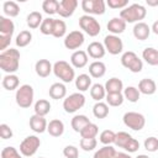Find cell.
Segmentation results:
<instances>
[{"label": "cell", "instance_id": "obj_1", "mask_svg": "<svg viewBox=\"0 0 158 158\" xmlns=\"http://www.w3.org/2000/svg\"><path fill=\"white\" fill-rule=\"evenodd\" d=\"M20 52L15 48H9L0 53V68L7 73L14 74L20 67Z\"/></svg>", "mask_w": 158, "mask_h": 158}, {"label": "cell", "instance_id": "obj_2", "mask_svg": "<svg viewBox=\"0 0 158 158\" xmlns=\"http://www.w3.org/2000/svg\"><path fill=\"white\" fill-rule=\"evenodd\" d=\"M147 15V10L143 5L141 4H132L125 7L123 10L120 11V17L126 22V23H133V22H141Z\"/></svg>", "mask_w": 158, "mask_h": 158}, {"label": "cell", "instance_id": "obj_3", "mask_svg": "<svg viewBox=\"0 0 158 158\" xmlns=\"http://www.w3.org/2000/svg\"><path fill=\"white\" fill-rule=\"evenodd\" d=\"M14 32H15V23L12 22V20L5 16H0V49L1 52L7 49Z\"/></svg>", "mask_w": 158, "mask_h": 158}, {"label": "cell", "instance_id": "obj_4", "mask_svg": "<svg viewBox=\"0 0 158 158\" xmlns=\"http://www.w3.org/2000/svg\"><path fill=\"white\" fill-rule=\"evenodd\" d=\"M115 144L118 148H122L123 151H126L127 153H135L139 148V142L125 131H120L116 133Z\"/></svg>", "mask_w": 158, "mask_h": 158}, {"label": "cell", "instance_id": "obj_5", "mask_svg": "<svg viewBox=\"0 0 158 158\" xmlns=\"http://www.w3.org/2000/svg\"><path fill=\"white\" fill-rule=\"evenodd\" d=\"M53 73L63 83H72L75 79V72L72 64L65 60H58L53 64Z\"/></svg>", "mask_w": 158, "mask_h": 158}, {"label": "cell", "instance_id": "obj_6", "mask_svg": "<svg viewBox=\"0 0 158 158\" xmlns=\"http://www.w3.org/2000/svg\"><path fill=\"white\" fill-rule=\"evenodd\" d=\"M33 96H35L33 88L30 84H23L16 90L15 100H16V104L20 107L28 109L33 102Z\"/></svg>", "mask_w": 158, "mask_h": 158}, {"label": "cell", "instance_id": "obj_7", "mask_svg": "<svg viewBox=\"0 0 158 158\" xmlns=\"http://www.w3.org/2000/svg\"><path fill=\"white\" fill-rule=\"evenodd\" d=\"M121 64L132 73H139L143 69L142 59H139V57L132 51H127L121 56Z\"/></svg>", "mask_w": 158, "mask_h": 158}, {"label": "cell", "instance_id": "obj_8", "mask_svg": "<svg viewBox=\"0 0 158 158\" xmlns=\"http://www.w3.org/2000/svg\"><path fill=\"white\" fill-rule=\"evenodd\" d=\"M79 27L90 37L98 36L101 31V26L99 21L90 15H83L79 17Z\"/></svg>", "mask_w": 158, "mask_h": 158}, {"label": "cell", "instance_id": "obj_9", "mask_svg": "<svg viewBox=\"0 0 158 158\" xmlns=\"http://www.w3.org/2000/svg\"><path fill=\"white\" fill-rule=\"evenodd\" d=\"M85 105V96L81 93H73L63 100V109L67 114H74Z\"/></svg>", "mask_w": 158, "mask_h": 158}, {"label": "cell", "instance_id": "obj_10", "mask_svg": "<svg viewBox=\"0 0 158 158\" xmlns=\"http://www.w3.org/2000/svg\"><path fill=\"white\" fill-rule=\"evenodd\" d=\"M122 121L125 123V126H127L128 128L133 130V131H141L144 125H146V117L136 111H128L123 115Z\"/></svg>", "mask_w": 158, "mask_h": 158}, {"label": "cell", "instance_id": "obj_11", "mask_svg": "<svg viewBox=\"0 0 158 158\" xmlns=\"http://www.w3.org/2000/svg\"><path fill=\"white\" fill-rule=\"evenodd\" d=\"M40 146H41V139L37 136H35V135L27 136L20 143V153L23 157H32L37 152Z\"/></svg>", "mask_w": 158, "mask_h": 158}, {"label": "cell", "instance_id": "obj_12", "mask_svg": "<svg viewBox=\"0 0 158 158\" xmlns=\"http://www.w3.org/2000/svg\"><path fill=\"white\" fill-rule=\"evenodd\" d=\"M106 2L104 0H83L81 9L85 15H104Z\"/></svg>", "mask_w": 158, "mask_h": 158}, {"label": "cell", "instance_id": "obj_13", "mask_svg": "<svg viewBox=\"0 0 158 158\" xmlns=\"http://www.w3.org/2000/svg\"><path fill=\"white\" fill-rule=\"evenodd\" d=\"M104 47H105L106 52H109L110 54L117 56L123 49V42L116 35H107L104 38Z\"/></svg>", "mask_w": 158, "mask_h": 158}, {"label": "cell", "instance_id": "obj_14", "mask_svg": "<svg viewBox=\"0 0 158 158\" xmlns=\"http://www.w3.org/2000/svg\"><path fill=\"white\" fill-rule=\"evenodd\" d=\"M85 38L81 31H72L64 37V47L67 49H78L79 47L83 46Z\"/></svg>", "mask_w": 158, "mask_h": 158}, {"label": "cell", "instance_id": "obj_15", "mask_svg": "<svg viewBox=\"0 0 158 158\" xmlns=\"http://www.w3.org/2000/svg\"><path fill=\"white\" fill-rule=\"evenodd\" d=\"M78 7V1L77 0H62L59 1V5H58V11L57 14L60 16V17H70L74 11L77 10Z\"/></svg>", "mask_w": 158, "mask_h": 158}, {"label": "cell", "instance_id": "obj_16", "mask_svg": "<svg viewBox=\"0 0 158 158\" xmlns=\"http://www.w3.org/2000/svg\"><path fill=\"white\" fill-rule=\"evenodd\" d=\"M47 121L44 118V116H40V115H32L30 117V128L36 132V133H43L44 131H47Z\"/></svg>", "mask_w": 158, "mask_h": 158}, {"label": "cell", "instance_id": "obj_17", "mask_svg": "<svg viewBox=\"0 0 158 158\" xmlns=\"http://www.w3.org/2000/svg\"><path fill=\"white\" fill-rule=\"evenodd\" d=\"M132 32H133V36H135L136 40H138V41H144V40H147V38L149 37V35H151V27H149L146 22L141 21V22L135 23Z\"/></svg>", "mask_w": 158, "mask_h": 158}, {"label": "cell", "instance_id": "obj_18", "mask_svg": "<svg viewBox=\"0 0 158 158\" xmlns=\"http://www.w3.org/2000/svg\"><path fill=\"white\" fill-rule=\"evenodd\" d=\"M86 53L89 54V57H91L93 59H101L104 58L105 53H106V49L104 47V43H100L98 41H94L91 42L88 48H86Z\"/></svg>", "mask_w": 158, "mask_h": 158}, {"label": "cell", "instance_id": "obj_19", "mask_svg": "<svg viewBox=\"0 0 158 158\" xmlns=\"http://www.w3.org/2000/svg\"><path fill=\"white\" fill-rule=\"evenodd\" d=\"M88 53L85 51L78 49L74 51L73 54L70 56V64L73 65V68H84L88 64Z\"/></svg>", "mask_w": 158, "mask_h": 158}, {"label": "cell", "instance_id": "obj_20", "mask_svg": "<svg viewBox=\"0 0 158 158\" xmlns=\"http://www.w3.org/2000/svg\"><path fill=\"white\" fill-rule=\"evenodd\" d=\"M36 74L41 78H47L53 72V65L48 59H40L35 64Z\"/></svg>", "mask_w": 158, "mask_h": 158}, {"label": "cell", "instance_id": "obj_21", "mask_svg": "<svg viewBox=\"0 0 158 158\" xmlns=\"http://www.w3.org/2000/svg\"><path fill=\"white\" fill-rule=\"evenodd\" d=\"M107 30L111 35H120L126 30V22L121 17H112L107 22Z\"/></svg>", "mask_w": 158, "mask_h": 158}, {"label": "cell", "instance_id": "obj_22", "mask_svg": "<svg viewBox=\"0 0 158 158\" xmlns=\"http://www.w3.org/2000/svg\"><path fill=\"white\" fill-rule=\"evenodd\" d=\"M138 90L141 94L144 95H153L157 90V84L153 79L151 78H144L142 80H139L138 83Z\"/></svg>", "mask_w": 158, "mask_h": 158}, {"label": "cell", "instance_id": "obj_23", "mask_svg": "<svg viewBox=\"0 0 158 158\" xmlns=\"http://www.w3.org/2000/svg\"><path fill=\"white\" fill-rule=\"evenodd\" d=\"M105 90H106V94H118V93H122V90L125 89L123 88V83L121 79L118 78H110L106 83H105Z\"/></svg>", "mask_w": 158, "mask_h": 158}, {"label": "cell", "instance_id": "obj_24", "mask_svg": "<svg viewBox=\"0 0 158 158\" xmlns=\"http://www.w3.org/2000/svg\"><path fill=\"white\" fill-rule=\"evenodd\" d=\"M48 94L52 99L54 100H60V99H65L67 95V88L63 83H53L49 86Z\"/></svg>", "mask_w": 158, "mask_h": 158}, {"label": "cell", "instance_id": "obj_25", "mask_svg": "<svg viewBox=\"0 0 158 158\" xmlns=\"http://www.w3.org/2000/svg\"><path fill=\"white\" fill-rule=\"evenodd\" d=\"M106 73V65L101 60H94L93 63L89 64V75L98 79L102 78Z\"/></svg>", "mask_w": 158, "mask_h": 158}, {"label": "cell", "instance_id": "obj_26", "mask_svg": "<svg viewBox=\"0 0 158 158\" xmlns=\"http://www.w3.org/2000/svg\"><path fill=\"white\" fill-rule=\"evenodd\" d=\"M47 132L52 137H60L63 135V132H64V123L59 118L51 120L48 126H47Z\"/></svg>", "mask_w": 158, "mask_h": 158}, {"label": "cell", "instance_id": "obj_27", "mask_svg": "<svg viewBox=\"0 0 158 158\" xmlns=\"http://www.w3.org/2000/svg\"><path fill=\"white\" fill-rule=\"evenodd\" d=\"M142 58L149 65H158V49L153 47H146L142 52Z\"/></svg>", "mask_w": 158, "mask_h": 158}, {"label": "cell", "instance_id": "obj_28", "mask_svg": "<svg viewBox=\"0 0 158 158\" xmlns=\"http://www.w3.org/2000/svg\"><path fill=\"white\" fill-rule=\"evenodd\" d=\"M75 86L79 93L89 90L91 88V77L89 74H79L75 78Z\"/></svg>", "mask_w": 158, "mask_h": 158}, {"label": "cell", "instance_id": "obj_29", "mask_svg": "<svg viewBox=\"0 0 158 158\" xmlns=\"http://www.w3.org/2000/svg\"><path fill=\"white\" fill-rule=\"evenodd\" d=\"M19 84H20V79L16 74H6L2 78V86L4 89L12 91V90H17L19 89Z\"/></svg>", "mask_w": 158, "mask_h": 158}, {"label": "cell", "instance_id": "obj_30", "mask_svg": "<svg viewBox=\"0 0 158 158\" xmlns=\"http://www.w3.org/2000/svg\"><path fill=\"white\" fill-rule=\"evenodd\" d=\"M43 20H44V19L42 17V14L38 12V11H32V12H30V14L27 15V17H26L27 26H28L30 28H32V30L38 28V27L42 25Z\"/></svg>", "mask_w": 158, "mask_h": 158}, {"label": "cell", "instance_id": "obj_31", "mask_svg": "<svg viewBox=\"0 0 158 158\" xmlns=\"http://www.w3.org/2000/svg\"><path fill=\"white\" fill-rule=\"evenodd\" d=\"M89 123H90V120H89L85 115H75V116L72 118V121H70L72 128H73L75 132H78V133H80V131H81L86 125H89Z\"/></svg>", "mask_w": 158, "mask_h": 158}, {"label": "cell", "instance_id": "obj_32", "mask_svg": "<svg viewBox=\"0 0 158 158\" xmlns=\"http://www.w3.org/2000/svg\"><path fill=\"white\" fill-rule=\"evenodd\" d=\"M35 114L36 115H40V116H46L47 114H49L51 111V104L48 100L46 99H40L35 102Z\"/></svg>", "mask_w": 158, "mask_h": 158}, {"label": "cell", "instance_id": "obj_33", "mask_svg": "<svg viewBox=\"0 0 158 158\" xmlns=\"http://www.w3.org/2000/svg\"><path fill=\"white\" fill-rule=\"evenodd\" d=\"M90 96H91V99H94L96 102L101 101L104 98H106L105 86L101 85V84H99V83L91 85V88H90Z\"/></svg>", "mask_w": 158, "mask_h": 158}, {"label": "cell", "instance_id": "obj_34", "mask_svg": "<svg viewBox=\"0 0 158 158\" xmlns=\"http://www.w3.org/2000/svg\"><path fill=\"white\" fill-rule=\"evenodd\" d=\"M4 14L10 19V17H16L20 14V6L15 1H5L2 5Z\"/></svg>", "mask_w": 158, "mask_h": 158}, {"label": "cell", "instance_id": "obj_35", "mask_svg": "<svg viewBox=\"0 0 158 158\" xmlns=\"http://www.w3.org/2000/svg\"><path fill=\"white\" fill-rule=\"evenodd\" d=\"M31 41H32V33H31L30 31H27V30H23V31H21V32L16 36L15 43H16L17 47L22 48V47L28 46V44L31 43Z\"/></svg>", "mask_w": 158, "mask_h": 158}, {"label": "cell", "instance_id": "obj_36", "mask_svg": "<svg viewBox=\"0 0 158 158\" xmlns=\"http://www.w3.org/2000/svg\"><path fill=\"white\" fill-rule=\"evenodd\" d=\"M93 115L96 118H105L109 115V105L106 102L99 101L93 106Z\"/></svg>", "mask_w": 158, "mask_h": 158}, {"label": "cell", "instance_id": "obj_37", "mask_svg": "<svg viewBox=\"0 0 158 158\" xmlns=\"http://www.w3.org/2000/svg\"><path fill=\"white\" fill-rule=\"evenodd\" d=\"M65 32H67V25H65V22H64L63 20L54 19L52 36L56 37V38H60V37L65 36Z\"/></svg>", "mask_w": 158, "mask_h": 158}, {"label": "cell", "instance_id": "obj_38", "mask_svg": "<svg viewBox=\"0 0 158 158\" xmlns=\"http://www.w3.org/2000/svg\"><path fill=\"white\" fill-rule=\"evenodd\" d=\"M99 133V127L98 125L90 122L89 125H86L81 131H80V137L81 138H95Z\"/></svg>", "mask_w": 158, "mask_h": 158}, {"label": "cell", "instance_id": "obj_39", "mask_svg": "<svg viewBox=\"0 0 158 158\" xmlns=\"http://www.w3.org/2000/svg\"><path fill=\"white\" fill-rule=\"evenodd\" d=\"M116 154V149L110 144V146H104L101 148H99L95 153L93 158H114Z\"/></svg>", "mask_w": 158, "mask_h": 158}, {"label": "cell", "instance_id": "obj_40", "mask_svg": "<svg viewBox=\"0 0 158 158\" xmlns=\"http://www.w3.org/2000/svg\"><path fill=\"white\" fill-rule=\"evenodd\" d=\"M122 94H123V98L126 100H128L130 102H137L138 99H139V95H141L138 88H136V86H127V88H125Z\"/></svg>", "mask_w": 158, "mask_h": 158}, {"label": "cell", "instance_id": "obj_41", "mask_svg": "<svg viewBox=\"0 0 158 158\" xmlns=\"http://www.w3.org/2000/svg\"><path fill=\"white\" fill-rule=\"evenodd\" d=\"M123 100H125V98H123L122 93H118V94H106V104L109 106H112V107L121 106Z\"/></svg>", "mask_w": 158, "mask_h": 158}, {"label": "cell", "instance_id": "obj_42", "mask_svg": "<svg viewBox=\"0 0 158 158\" xmlns=\"http://www.w3.org/2000/svg\"><path fill=\"white\" fill-rule=\"evenodd\" d=\"M115 138H116V133L112 130H104L99 136V141L105 146H110L111 143H115Z\"/></svg>", "mask_w": 158, "mask_h": 158}, {"label": "cell", "instance_id": "obj_43", "mask_svg": "<svg viewBox=\"0 0 158 158\" xmlns=\"http://www.w3.org/2000/svg\"><path fill=\"white\" fill-rule=\"evenodd\" d=\"M58 5H59V1L57 0H44L42 2V10L47 15H54L58 11Z\"/></svg>", "mask_w": 158, "mask_h": 158}, {"label": "cell", "instance_id": "obj_44", "mask_svg": "<svg viewBox=\"0 0 158 158\" xmlns=\"http://www.w3.org/2000/svg\"><path fill=\"white\" fill-rule=\"evenodd\" d=\"M79 146L83 151L90 152V151H94L96 148L98 141H96V138H81L79 142Z\"/></svg>", "mask_w": 158, "mask_h": 158}, {"label": "cell", "instance_id": "obj_45", "mask_svg": "<svg viewBox=\"0 0 158 158\" xmlns=\"http://www.w3.org/2000/svg\"><path fill=\"white\" fill-rule=\"evenodd\" d=\"M53 23H54V19H51V17H47L43 20L42 25L40 26V31L42 35H46V36H49L52 35L53 32Z\"/></svg>", "mask_w": 158, "mask_h": 158}, {"label": "cell", "instance_id": "obj_46", "mask_svg": "<svg viewBox=\"0 0 158 158\" xmlns=\"http://www.w3.org/2000/svg\"><path fill=\"white\" fill-rule=\"evenodd\" d=\"M0 157L1 158H22V156L19 153V151L12 146H7V147L2 148Z\"/></svg>", "mask_w": 158, "mask_h": 158}, {"label": "cell", "instance_id": "obj_47", "mask_svg": "<svg viewBox=\"0 0 158 158\" xmlns=\"http://www.w3.org/2000/svg\"><path fill=\"white\" fill-rule=\"evenodd\" d=\"M143 146H144V149L148 151V152H156L158 151V138L157 137H148L144 139L143 142Z\"/></svg>", "mask_w": 158, "mask_h": 158}, {"label": "cell", "instance_id": "obj_48", "mask_svg": "<svg viewBox=\"0 0 158 158\" xmlns=\"http://www.w3.org/2000/svg\"><path fill=\"white\" fill-rule=\"evenodd\" d=\"M63 156L65 158H78L79 157V149L73 144H68L63 149Z\"/></svg>", "mask_w": 158, "mask_h": 158}, {"label": "cell", "instance_id": "obj_49", "mask_svg": "<svg viewBox=\"0 0 158 158\" xmlns=\"http://www.w3.org/2000/svg\"><path fill=\"white\" fill-rule=\"evenodd\" d=\"M106 5L111 9H125L128 6V1L127 0H107Z\"/></svg>", "mask_w": 158, "mask_h": 158}, {"label": "cell", "instance_id": "obj_50", "mask_svg": "<svg viewBox=\"0 0 158 158\" xmlns=\"http://www.w3.org/2000/svg\"><path fill=\"white\" fill-rule=\"evenodd\" d=\"M12 135H14L12 130L10 128L9 125H6V123H1L0 125V137L2 139H9V138L12 137Z\"/></svg>", "mask_w": 158, "mask_h": 158}, {"label": "cell", "instance_id": "obj_51", "mask_svg": "<svg viewBox=\"0 0 158 158\" xmlns=\"http://www.w3.org/2000/svg\"><path fill=\"white\" fill-rule=\"evenodd\" d=\"M114 158H132V157L126 152H116Z\"/></svg>", "mask_w": 158, "mask_h": 158}, {"label": "cell", "instance_id": "obj_52", "mask_svg": "<svg viewBox=\"0 0 158 158\" xmlns=\"http://www.w3.org/2000/svg\"><path fill=\"white\" fill-rule=\"evenodd\" d=\"M151 31H152L153 33L158 35V20L153 22V25H152V27H151Z\"/></svg>", "mask_w": 158, "mask_h": 158}, {"label": "cell", "instance_id": "obj_53", "mask_svg": "<svg viewBox=\"0 0 158 158\" xmlns=\"http://www.w3.org/2000/svg\"><path fill=\"white\" fill-rule=\"evenodd\" d=\"M146 2L148 6H158V0H147Z\"/></svg>", "mask_w": 158, "mask_h": 158}, {"label": "cell", "instance_id": "obj_54", "mask_svg": "<svg viewBox=\"0 0 158 158\" xmlns=\"http://www.w3.org/2000/svg\"><path fill=\"white\" fill-rule=\"evenodd\" d=\"M136 158H149L148 156H146V154H138Z\"/></svg>", "mask_w": 158, "mask_h": 158}, {"label": "cell", "instance_id": "obj_55", "mask_svg": "<svg viewBox=\"0 0 158 158\" xmlns=\"http://www.w3.org/2000/svg\"><path fill=\"white\" fill-rule=\"evenodd\" d=\"M38 158H43V157H38Z\"/></svg>", "mask_w": 158, "mask_h": 158}]
</instances>
